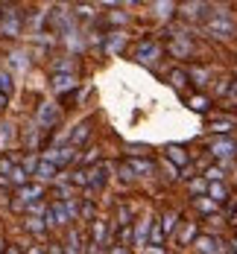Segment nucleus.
Wrapping results in <instances>:
<instances>
[{"instance_id": "f257e3e1", "label": "nucleus", "mask_w": 237, "mask_h": 254, "mask_svg": "<svg viewBox=\"0 0 237 254\" xmlns=\"http://www.w3.org/2000/svg\"><path fill=\"white\" fill-rule=\"evenodd\" d=\"M205 32L211 38H232L235 35V24H232V18L226 12H214V18L205 21Z\"/></svg>"}, {"instance_id": "f03ea898", "label": "nucleus", "mask_w": 237, "mask_h": 254, "mask_svg": "<svg viewBox=\"0 0 237 254\" xmlns=\"http://www.w3.org/2000/svg\"><path fill=\"white\" fill-rule=\"evenodd\" d=\"M68 222H70L68 205H65V202L50 205V211H47V225H68Z\"/></svg>"}, {"instance_id": "7ed1b4c3", "label": "nucleus", "mask_w": 237, "mask_h": 254, "mask_svg": "<svg viewBox=\"0 0 237 254\" xmlns=\"http://www.w3.org/2000/svg\"><path fill=\"white\" fill-rule=\"evenodd\" d=\"M73 158H76V149H73V146H65V149H50V152L44 155V161H50L53 167H59V164L65 167V164H70Z\"/></svg>"}, {"instance_id": "20e7f679", "label": "nucleus", "mask_w": 237, "mask_h": 254, "mask_svg": "<svg viewBox=\"0 0 237 254\" xmlns=\"http://www.w3.org/2000/svg\"><path fill=\"white\" fill-rule=\"evenodd\" d=\"M0 32L3 35H18L21 32V18H18V12H3V18H0Z\"/></svg>"}, {"instance_id": "39448f33", "label": "nucleus", "mask_w": 237, "mask_h": 254, "mask_svg": "<svg viewBox=\"0 0 237 254\" xmlns=\"http://www.w3.org/2000/svg\"><path fill=\"white\" fill-rule=\"evenodd\" d=\"M196 249H199V254H226V246L220 240H214V237H199Z\"/></svg>"}, {"instance_id": "423d86ee", "label": "nucleus", "mask_w": 237, "mask_h": 254, "mask_svg": "<svg viewBox=\"0 0 237 254\" xmlns=\"http://www.w3.org/2000/svg\"><path fill=\"white\" fill-rule=\"evenodd\" d=\"M56 120H59V108H56L53 102H44L41 111H38V123H41V126H53Z\"/></svg>"}, {"instance_id": "0eeeda50", "label": "nucleus", "mask_w": 237, "mask_h": 254, "mask_svg": "<svg viewBox=\"0 0 237 254\" xmlns=\"http://www.w3.org/2000/svg\"><path fill=\"white\" fill-rule=\"evenodd\" d=\"M138 59L143 64H152L158 59V47H155V41H143L141 47H138Z\"/></svg>"}, {"instance_id": "6e6552de", "label": "nucleus", "mask_w": 237, "mask_h": 254, "mask_svg": "<svg viewBox=\"0 0 237 254\" xmlns=\"http://www.w3.org/2000/svg\"><path fill=\"white\" fill-rule=\"evenodd\" d=\"M105 175H108V167H105V164H100V167H94V169L88 172V187H91V190H97V187H102V184H105Z\"/></svg>"}, {"instance_id": "1a4fd4ad", "label": "nucleus", "mask_w": 237, "mask_h": 254, "mask_svg": "<svg viewBox=\"0 0 237 254\" xmlns=\"http://www.w3.org/2000/svg\"><path fill=\"white\" fill-rule=\"evenodd\" d=\"M235 152H237V146L232 143V140H217V143H214V155H217L220 161H229Z\"/></svg>"}, {"instance_id": "9d476101", "label": "nucleus", "mask_w": 237, "mask_h": 254, "mask_svg": "<svg viewBox=\"0 0 237 254\" xmlns=\"http://www.w3.org/2000/svg\"><path fill=\"white\" fill-rule=\"evenodd\" d=\"M35 178H38V181H50V178H56V167H53L50 161H38V167H35Z\"/></svg>"}, {"instance_id": "9b49d317", "label": "nucleus", "mask_w": 237, "mask_h": 254, "mask_svg": "<svg viewBox=\"0 0 237 254\" xmlns=\"http://www.w3.org/2000/svg\"><path fill=\"white\" fill-rule=\"evenodd\" d=\"M41 193H44L41 184H24L21 193H18V199H24V202H30V205H33L35 199H41Z\"/></svg>"}, {"instance_id": "f8f14e48", "label": "nucleus", "mask_w": 237, "mask_h": 254, "mask_svg": "<svg viewBox=\"0 0 237 254\" xmlns=\"http://www.w3.org/2000/svg\"><path fill=\"white\" fill-rule=\"evenodd\" d=\"M73 85H76V79H73L70 73H56V76H53V88H56V91H70Z\"/></svg>"}, {"instance_id": "ddd939ff", "label": "nucleus", "mask_w": 237, "mask_h": 254, "mask_svg": "<svg viewBox=\"0 0 237 254\" xmlns=\"http://www.w3.org/2000/svg\"><path fill=\"white\" fill-rule=\"evenodd\" d=\"M126 167H129L132 175H135V172L138 175H149V172H152V164H149V161H141V158H132Z\"/></svg>"}, {"instance_id": "4468645a", "label": "nucleus", "mask_w": 237, "mask_h": 254, "mask_svg": "<svg viewBox=\"0 0 237 254\" xmlns=\"http://www.w3.org/2000/svg\"><path fill=\"white\" fill-rule=\"evenodd\" d=\"M167 158L173 161V164H179V167H185V164H188V152H185L182 146H167Z\"/></svg>"}, {"instance_id": "2eb2a0df", "label": "nucleus", "mask_w": 237, "mask_h": 254, "mask_svg": "<svg viewBox=\"0 0 237 254\" xmlns=\"http://www.w3.org/2000/svg\"><path fill=\"white\" fill-rule=\"evenodd\" d=\"M123 41H126V38H123V32H111V35L105 38V47L114 53V50H120V47H123Z\"/></svg>"}, {"instance_id": "dca6fc26", "label": "nucleus", "mask_w": 237, "mask_h": 254, "mask_svg": "<svg viewBox=\"0 0 237 254\" xmlns=\"http://www.w3.org/2000/svg\"><path fill=\"white\" fill-rule=\"evenodd\" d=\"M208 193H211V199H214V202H226V199H229V193H226V187H223L220 181H214V184L208 187Z\"/></svg>"}, {"instance_id": "f3484780", "label": "nucleus", "mask_w": 237, "mask_h": 254, "mask_svg": "<svg viewBox=\"0 0 237 254\" xmlns=\"http://www.w3.org/2000/svg\"><path fill=\"white\" fill-rule=\"evenodd\" d=\"M9 181L18 184V187H24V184H27V172H24V167H15V169L9 172Z\"/></svg>"}, {"instance_id": "a211bd4d", "label": "nucleus", "mask_w": 237, "mask_h": 254, "mask_svg": "<svg viewBox=\"0 0 237 254\" xmlns=\"http://www.w3.org/2000/svg\"><path fill=\"white\" fill-rule=\"evenodd\" d=\"M27 228H30L33 234H44V219H41V216H30V219H27Z\"/></svg>"}, {"instance_id": "6ab92c4d", "label": "nucleus", "mask_w": 237, "mask_h": 254, "mask_svg": "<svg viewBox=\"0 0 237 254\" xmlns=\"http://www.w3.org/2000/svg\"><path fill=\"white\" fill-rule=\"evenodd\" d=\"M170 82H173L176 88H185V85H188V73H185V70H176V73L170 76Z\"/></svg>"}, {"instance_id": "aec40b11", "label": "nucleus", "mask_w": 237, "mask_h": 254, "mask_svg": "<svg viewBox=\"0 0 237 254\" xmlns=\"http://www.w3.org/2000/svg\"><path fill=\"white\" fill-rule=\"evenodd\" d=\"M149 243H152V246H161V243H164V231H161V225H152V234H149Z\"/></svg>"}, {"instance_id": "412c9836", "label": "nucleus", "mask_w": 237, "mask_h": 254, "mask_svg": "<svg viewBox=\"0 0 237 254\" xmlns=\"http://www.w3.org/2000/svg\"><path fill=\"white\" fill-rule=\"evenodd\" d=\"M161 231H164V237H167L170 231H173V225H176V213H164V219H161Z\"/></svg>"}, {"instance_id": "4be33fe9", "label": "nucleus", "mask_w": 237, "mask_h": 254, "mask_svg": "<svg viewBox=\"0 0 237 254\" xmlns=\"http://www.w3.org/2000/svg\"><path fill=\"white\" fill-rule=\"evenodd\" d=\"M9 91H12V76L0 70V94L6 96V94H9Z\"/></svg>"}, {"instance_id": "5701e85b", "label": "nucleus", "mask_w": 237, "mask_h": 254, "mask_svg": "<svg viewBox=\"0 0 237 254\" xmlns=\"http://www.w3.org/2000/svg\"><path fill=\"white\" fill-rule=\"evenodd\" d=\"M88 134H91V128H88V126H76V131H73V137H70V140H73V143H82Z\"/></svg>"}, {"instance_id": "b1692460", "label": "nucleus", "mask_w": 237, "mask_h": 254, "mask_svg": "<svg viewBox=\"0 0 237 254\" xmlns=\"http://www.w3.org/2000/svg\"><path fill=\"white\" fill-rule=\"evenodd\" d=\"M190 108H193V111H205V108H208V96H193V99H190Z\"/></svg>"}, {"instance_id": "393cba45", "label": "nucleus", "mask_w": 237, "mask_h": 254, "mask_svg": "<svg viewBox=\"0 0 237 254\" xmlns=\"http://www.w3.org/2000/svg\"><path fill=\"white\" fill-rule=\"evenodd\" d=\"M94 240H97V246L105 240V222H94Z\"/></svg>"}, {"instance_id": "a878e982", "label": "nucleus", "mask_w": 237, "mask_h": 254, "mask_svg": "<svg viewBox=\"0 0 237 254\" xmlns=\"http://www.w3.org/2000/svg\"><path fill=\"white\" fill-rule=\"evenodd\" d=\"M12 169H15V164H12L9 158H6V161H0V178H3V175H9Z\"/></svg>"}, {"instance_id": "bb28decb", "label": "nucleus", "mask_w": 237, "mask_h": 254, "mask_svg": "<svg viewBox=\"0 0 237 254\" xmlns=\"http://www.w3.org/2000/svg\"><path fill=\"white\" fill-rule=\"evenodd\" d=\"M208 190V184H205L202 178H196V181H190V193H205Z\"/></svg>"}, {"instance_id": "cd10ccee", "label": "nucleus", "mask_w": 237, "mask_h": 254, "mask_svg": "<svg viewBox=\"0 0 237 254\" xmlns=\"http://www.w3.org/2000/svg\"><path fill=\"white\" fill-rule=\"evenodd\" d=\"M196 208L205 211V213H211V211H214V202H208V199H196Z\"/></svg>"}, {"instance_id": "c85d7f7f", "label": "nucleus", "mask_w": 237, "mask_h": 254, "mask_svg": "<svg viewBox=\"0 0 237 254\" xmlns=\"http://www.w3.org/2000/svg\"><path fill=\"white\" fill-rule=\"evenodd\" d=\"M193 234H196V225H188V228H185V234H182V243H190V240H193Z\"/></svg>"}, {"instance_id": "c756f323", "label": "nucleus", "mask_w": 237, "mask_h": 254, "mask_svg": "<svg viewBox=\"0 0 237 254\" xmlns=\"http://www.w3.org/2000/svg\"><path fill=\"white\" fill-rule=\"evenodd\" d=\"M35 167H38V158H27V161H24V172H27V175L35 172Z\"/></svg>"}, {"instance_id": "7c9ffc66", "label": "nucleus", "mask_w": 237, "mask_h": 254, "mask_svg": "<svg viewBox=\"0 0 237 254\" xmlns=\"http://www.w3.org/2000/svg\"><path fill=\"white\" fill-rule=\"evenodd\" d=\"M146 222H149V219H143V222L138 225V237H135V240H138V246H143V234H146Z\"/></svg>"}, {"instance_id": "2f4dec72", "label": "nucleus", "mask_w": 237, "mask_h": 254, "mask_svg": "<svg viewBox=\"0 0 237 254\" xmlns=\"http://www.w3.org/2000/svg\"><path fill=\"white\" fill-rule=\"evenodd\" d=\"M208 178H211V181H220V178H223V172H220L217 167H211V169H208Z\"/></svg>"}, {"instance_id": "473e14b6", "label": "nucleus", "mask_w": 237, "mask_h": 254, "mask_svg": "<svg viewBox=\"0 0 237 254\" xmlns=\"http://www.w3.org/2000/svg\"><path fill=\"white\" fill-rule=\"evenodd\" d=\"M82 216H88V219L94 216V205H91V202H85V205H82Z\"/></svg>"}, {"instance_id": "72a5a7b5", "label": "nucleus", "mask_w": 237, "mask_h": 254, "mask_svg": "<svg viewBox=\"0 0 237 254\" xmlns=\"http://www.w3.org/2000/svg\"><path fill=\"white\" fill-rule=\"evenodd\" d=\"M214 131H229V128H232V123H229V120H226V123H214Z\"/></svg>"}, {"instance_id": "f704fd0d", "label": "nucleus", "mask_w": 237, "mask_h": 254, "mask_svg": "<svg viewBox=\"0 0 237 254\" xmlns=\"http://www.w3.org/2000/svg\"><path fill=\"white\" fill-rule=\"evenodd\" d=\"M30 211H33V213H38V216H41V213H44V205H41V202H33V205H30Z\"/></svg>"}, {"instance_id": "c9c22d12", "label": "nucleus", "mask_w": 237, "mask_h": 254, "mask_svg": "<svg viewBox=\"0 0 237 254\" xmlns=\"http://www.w3.org/2000/svg\"><path fill=\"white\" fill-rule=\"evenodd\" d=\"M146 254H164V252H161V246H149V249H146Z\"/></svg>"}, {"instance_id": "e433bc0d", "label": "nucleus", "mask_w": 237, "mask_h": 254, "mask_svg": "<svg viewBox=\"0 0 237 254\" xmlns=\"http://www.w3.org/2000/svg\"><path fill=\"white\" fill-rule=\"evenodd\" d=\"M111 254H126V249H123V246H114V249H111Z\"/></svg>"}, {"instance_id": "4c0bfd02", "label": "nucleus", "mask_w": 237, "mask_h": 254, "mask_svg": "<svg viewBox=\"0 0 237 254\" xmlns=\"http://www.w3.org/2000/svg\"><path fill=\"white\" fill-rule=\"evenodd\" d=\"M27 254H44V249H38V246H33V249H30Z\"/></svg>"}, {"instance_id": "58836bf2", "label": "nucleus", "mask_w": 237, "mask_h": 254, "mask_svg": "<svg viewBox=\"0 0 237 254\" xmlns=\"http://www.w3.org/2000/svg\"><path fill=\"white\" fill-rule=\"evenodd\" d=\"M6 254H21V252H18L15 246H9V249H6Z\"/></svg>"}, {"instance_id": "ea45409f", "label": "nucleus", "mask_w": 237, "mask_h": 254, "mask_svg": "<svg viewBox=\"0 0 237 254\" xmlns=\"http://www.w3.org/2000/svg\"><path fill=\"white\" fill-rule=\"evenodd\" d=\"M50 254H62V249H59V246H53V249H50Z\"/></svg>"}, {"instance_id": "a19ab883", "label": "nucleus", "mask_w": 237, "mask_h": 254, "mask_svg": "<svg viewBox=\"0 0 237 254\" xmlns=\"http://www.w3.org/2000/svg\"><path fill=\"white\" fill-rule=\"evenodd\" d=\"M3 105H6V96L0 94V108H3Z\"/></svg>"}, {"instance_id": "79ce46f5", "label": "nucleus", "mask_w": 237, "mask_h": 254, "mask_svg": "<svg viewBox=\"0 0 237 254\" xmlns=\"http://www.w3.org/2000/svg\"><path fill=\"white\" fill-rule=\"evenodd\" d=\"M232 246H235V252H237V240H235V243H232Z\"/></svg>"}, {"instance_id": "37998d69", "label": "nucleus", "mask_w": 237, "mask_h": 254, "mask_svg": "<svg viewBox=\"0 0 237 254\" xmlns=\"http://www.w3.org/2000/svg\"><path fill=\"white\" fill-rule=\"evenodd\" d=\"M0 249H3V243H0Z\"/></svg>"}]
</instances>
